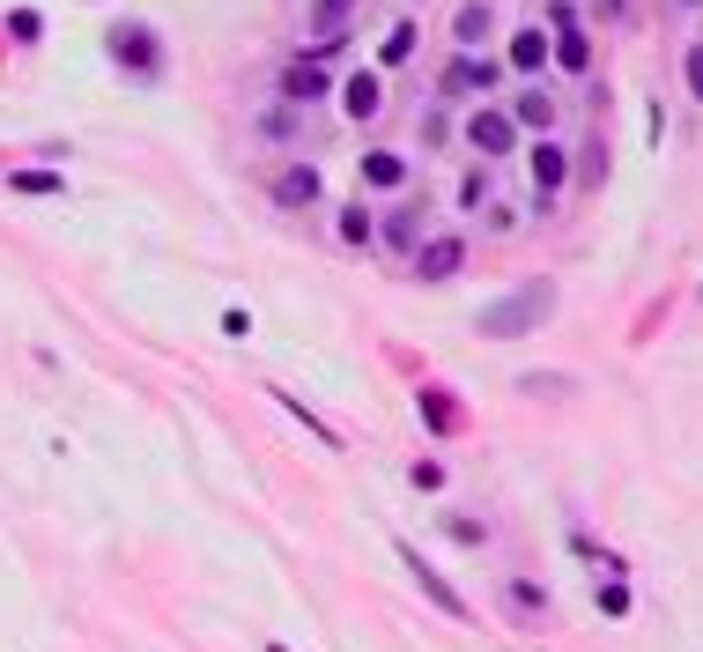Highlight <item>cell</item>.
I'll use <instances>...</instances> for the list:
<instances>
[{"instance_id":"obj_1","label":"cell","mask_w":703,"mask_h":652,"mask_svg":"<svg viewBox=\"0 0 703 652\" xmlns=\"http://www.w3.org/2000/svg\"><path fill=\"white\" fill-rule=\"evenodd\" d=\"M556 319V282H518L511 297L482 304V341H518V334H541V326Z\"/></svg>"},{"instance_id":"obj_2","label":"cell","mask_w":703,"mask_h":652,"mask_svg":"<svg viewBox=\"0 0 703 652\" xmlns=\"http://www.w3.org/2000/svg\"><path fill=\"white\" fill-rule=\"evenodd\" d=\"M104 52H112L119 67H134V75H156V67H164V38H156L148 23H112Z\"/></svg>"},{"instance_id":"obj_3","label":"cell","mask_w":703,"mask_h":652,"mask_svg":"<svg viewBox=\"0 0 703 652\" xmlns=\"http://www.w3.org/2000/svg\"><path fill=\"white\" fill-rule=\"evenodd\" d=\"M466 267V238H430V245H415V275L422 282H452Z\"/></svg>"},{"instance_id":"obj_4","label":"cell","mask_w":703,"mask_h":652,"mask_svg":"<svg viewBox=\"0 0 703 652\" xmlns=\"http://www.w3.org/2000/svg\"><path fill=\"white\" fill-rule=\"evenodd\" d=\"M548 23H556V67H570V75H585V67H592V45H585V30H578V15H570V8H548Z\"/></svg>"},{"instance_id":"obj_5","label":"cell","mask_w":703,"mask_h":652,"mask_svg":"<svg viewBox=\"0 0 703 652\" xmlns=\"http://www.w3.org/2000/svg\"><path fill=\"white\" fill-rule=\"evenodd\" d=\"M496 90V60H474V52H460L452 67H444V97H489Z\"/></svg>"},{"instance_id":"obj_6","label":"cell","mask_w":703,"mask_h":652,"mask_svg":"<svg viewBox=\"0 0 703 652\" xmlns=\"http://www.w3.org/2000/svg\"><path fill=\"white\" fill-rule=\"evenodd\" d=\"M400 564H408V571H415V586H422V593H430V601L444 608L452 623H466V601H460V593H452V586H444V578L430 571V564H422V549H415V541H400Z\"/></svg>"},{"instance_id":"obj_7","label":"cell","mask_w":703,"mask_h":652,"mask_svg":"<svg viewBox=\"0 0 703 652\" xmlns=\"http://www.w3.org/2000/svg\"><path fill=\"white\" fill-rule=\"evenodd\" d=\"M563 178H570V156H563L556 141H541V149H534V201H541V208L563 193Z\"/></svg>"},{"instance_id":"obj_8","label":"cell","mask_w":703,"mask_h":652,"mask_svg":"<svg viewBox=\"0 0 703 652\" xmlns=\"http://www.w3.org/2000/svg\"><path fill=\"white\" fill-rule=\"evenodd\" d=\"M415 416H422V423H430L437 438H452V430L466 423V416H460V401H452L444 386H422V393H415Z\"/></svg>"},{"instance_id":"obj_9","label":"cell","mask_w":703,"mask_h":652,"mask_svg":"<svg viewBox=\"0 0 703 652\" xmlns=\"http://www.w3.org/2000/svg\"><path fill=\"white\" fill-rule=\"evenodd\" d=\"M326 90H334V82H326L318 60H290V67H282V97L290 104H312V97H326Z\"/></svg>"},{"instance_id":"obj_10","label":"cell","mask_w":703,"mask_h":652,"mask_svg":"<svg viewBox=\"0 0 703 652\" xmlns=\"http://www.w3.org/2000/svg\"><path fill=\"white\" fill-rule=\"evenodd\" d=\"M511 134H518V126H511V112H474V119H466V141H474L482 156H504Z\"/></svg>"},{"instance_id":"obj_11","label":"cell","mask_w":703,"mask_h":652,"mask_svg":"<svg viewBox=\"0 0 703 652\" xmlns=\"http://www.w3.org/2000/svg\"><path fill=\"white\" fill-rule=\"evenodd\" d=\"M318 193H326V186H318V171H312V164H290V171L274 178V201H282V208H312Z\"/></svg>"},{"instance_id":"obj_12","label":"cell","mask_w":703,"mask_h":652,"mask_svg":"<svg viewBox=\"0 0 703 652\" xmlns=\"http://www.w3.org/2000/svg\"><path fill=\"white\" fill-rule=\"evenodd\" d=\"M548 60H556V45H548L541 30H511V67H518V75H541Z\"/></svg>"},{"instance_id":"obj_13","label":"cell","mask_w":703,"mask_h":652,"mask_svg":"<svg viewBox=\"0 0 703 652\" xmlns=\"http://www.w3.org/2000/svg\"><path fill=\"white\" fill-rule=\"evenodd\" d=\"M378 104H386V90H378V75H348V82H340V112H348V119H370Z\"/></svg>"},{"instance_id":"obj_14","label":"cell","mask_w":703,"mask_h":652,"mask_svg":"<svg viewBox=\"0 0 703 652\" xmlns=\"http://www.w3.org/2000/svg\"><path fill=\"white\" fill-rule=\"evenodd\" d=\"M504 608L518 623H534V616H548V593H541L534 578H504Z\"/></svg>"},{"instance_id":"obj_15","label":"cell","mask_w":703,"mask_h":652,"mask_svg":"<svg viewBox=\"0 0 703 652\" xmlns=\"http://www.w3.org/2000/svg\"><path fill=\"white\" fill-rule=\"evenodd\" d=\"M489 30H496V15H489V0H474V8H460V15H452V38H460L466 52H474V45H489Z\"/></svg>"},{"instance_id":"obj_16","label":"cell","mask_w":703,"mask_h":652,"mask_svg":"<svg viewBox=\"0 0 703 652\" xmlns=\"http://www.w3.org/2000/svg\"><path fill=\"white\" fill-rule=\"evenodd\" d=\"M364 186H378V193H392V186H408V164L392 149H370L364 156Z\"/></svg>"},{"instance_id":"obj_17","label":"cell","mask_w":703,"mask_h":652,"mask_svg":"<svg viewBox=\"0 0 703 652\" xmlns=\"http://www.w3.org/2000/svg\"><path fill=\"white\" fill-rule=\"evenodd\" d=\"M334 230H340V245H370V238H378V223H370V208L364 201H348L334 215Z\"/></svg>"},{"instance_id":"obj_18","label":"cell","mask_w":703,"mask_h":652,"mask_svg":"<svg viewBox=\"0 0 703 652\" xmlns=\"http://www.w3.org/2000/svg\"><path fill=\"white\" fill-rule=\"evenodd\" d=\"M356 15V0H312V38H340Z\"/></svg>"},{"instance_id":"obj_19","label":"cell","mask_w":703,"mask_h":652,"mask_svg":"<svg viewBox=\"0 0 703 652\" xmlns=\"http://www.w3.org/2000/svg\"><path fill=\"white\" fill-rule=\"evenodd\" d=\"M511 126H534V134H548V126H556V104L541 97V90H526V97L511 104Z\"/></svg>"},{"instance_id":"obj_20","label":"cell","mask_w":703,"mask_h":652,"mask_svg":"<svg viewBox=\"0 0 703 652\" xmlns=\"http://www.w3.org/2000/svg\"><path fill=\"white\" fill-rule=\"evenodd\" d=\"M8 186H15V193H60L67 178H60V171H45V164H30V171H8Z\"/></svg>"},{"instance_id":"obj_21","label":"cell","mask_w":703,"mask_h":652,"mask_svg":"<svg viewBox=\"0 0 703 652\" xmlns=\"http://www.w3.org/2000/svg\"><path fill=\"white\" fill-rule=\"evenodd\" d=\"M444 541H460V549H482L489 527H482V519H466V512H452V519H444Z\"/></svg>"},{"instance_id":"obj_22","label":"cell","mask_w":703,"mask_h":652,"mask_svg":"<svg viewBox=\"0 0 703 652\" xmlns=\"http://www.w3.org/2000/svg\"><path fill=\"white\" fill-rule=\"evenodd\" d=\"M408 52H415V23H392L386 30V67H400Z\"/></svg>"},{"instance_id":"obj_23","label":"cell","mask_w":703,"mask_h":652,"mask_svg":"<svg viewBox=\"0 0 703 652\" xmlns=\"http://www.w3.org/2000/svg\"><path fill=\"white\" fill-rule=\"evenodd\" d=\"M260 134H267V141H290V134H296V112H290V104H274L267 119H260Z\"/></svg>"},{"instance_id":"obj_24","label":"cell","mask_w":703,"mask_h":652,"mask_svg":"<svg viewBox=\"0 0 703 652\" xmlns=\"http://www.w3.org/2000/svg\"><path fill=\"white\" fill-rule=\"evenodd\" d=\"M518 386H526V393H548V401H563V393H570V378H518Z\"/></svg>"},{"instance_id":"obj_25","label":"cell","mask_w":703,"mask_h":652,"mask_svg":"<svg viewBox=\"0 0 703 652\" xmlns=\"http://www.w3.org/2000/svg\"><path fill=\"white\" fill-rule=\"evenodd\" d=\"M600 608H607V616H630V593H622V578H615V586H600Z\"/></svg>"},{"instance_id":"obj_26","label":"cell","mask_w":703,"mask_h":652,"mask_svg":"<svg viewBox=\"0 0 703 652\" xmlns=\"http://www.w3.org/2000/svg\"><path fill=\"white\" fill-rule=\"evenodd\" d=\"M415 490H444V467L437 460H415Z\"/></svg>"},{"instance_id":"obj_27","label":"cell","mask_w":703,"mask_h":652,"mask_svg":"<svg viewBox=\"0 0 703 652\" xmlns=\"http://www.w3.org/2000/svg\"><path fill=\"white\" fill-rule=\"evenodd\" d=\"M689 97L703 104V45H689Z\"/></svg>"},{"instance_id":"obj_28","label":"cell","mask_w":703,"mask_h":652,"mask_svg":"<svg viewBox=\"0 0 703 652\" xmlns=\"http://www.w3.org/2000/svg\"><path fill=\"white\" fill-rule=\"evenodd\" d=\"M674 8H703V0H674Z\"/></svg>"}]
</instances>
